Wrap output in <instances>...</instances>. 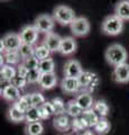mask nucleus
Returning <instances> with one entry per match:
<instances>
[{
	"label": "nucleus",
	"instance_id": "nucleus-1",
	"mask_svg": "<svg viewBox=\"0 0 129 135\" xmlns=\"http://www.w3.org/2000/svg\"><path fill=\"white\" fill-rule=\"evenodd\" d=\"M105 59L108 62V64L116 68L120 64L127 63L128 53H127L126 49H125L121 44L115 43L107 47L106 52H105Z\"/></svg>",
	"mask_w": 129,
	"mask_h": 135
},
{
	"label": "nucleus",
	"instance_id": "nucleus-2",
	"mask_svg": "<svg viewBox=\"0 0 129 135\" xmlns=\"http://www.w3.org/2000/svg\"><path fill=\"white\" fill-rule=\"evenodd\" d=\"M125 20L117 15L112 14L107 16L101 23V31L108 36H117L121 34L125 27Z\"/></svg>",
	"mask_w": 129,
	"mask_h": 135
},
{
	"label": "nucleus",
	"instance_id": "nucleus-3",
	"mask_svg": "<svg viewBox=\"0 0 129 135\" xmlns=\"http://www.w3.org/2000/svg\"><path fill=\"white\" fill-rule=\"evenodd\" d=\"M53 18L55 19L56 23H59L62 26L65 25H71L72 22L76 18L75 16V11L72 8L66 6V5H59L54 8L53 10Z\"/></svg>",
	"mask_w": 129,
	"mask_h": 135
},
{
	"label": "nucleus",
	"instance_id": "nucleus-4",
	"mask_svg": "<svg viewBox=\"0 0 129 135\" xmlns=\"http://www.w3.org/2000/svg\"><path fill=\"white\" fill-rule=\"evenodd\" d=\"M33 25L36 27V29L39 33H44L46 35V34L53 32L54 26H55V19L51 15L42 14L36 17Z\"/></svg>",
	"mask_w": 129,
	"mask_h": 135
},
{
	"label": "nucleus",
	"instance_id": "nucleus-5",
	"mask_svg": "<svg viewBox=\"0 0 129 135\" xmlns=\"http://www.w3.org/2000/svg\"><path fill=\"white\" fill-rule=\"evenodd\" d=\"M71 32L74 36L76 37H83L86 36L90 33V22L86 17H76L75 19L70 25Z\"/></svg>",
	"mask_w": 129,
	"mask_h": 135
},
{
	"label": "nucleus",
	"instance_id": "nucleus-6",
	"mask_svg": "<svg viewBox=\"0 0 129 135\" xmlns=\"http://www.w3.org/2000/svg\"><path fill=\"white\" fill-rule=\"evenodd\" d=\"M1 42L3 43L6 52H12V51H18L19 47L23 44L22 37L17 33H8L1 38ZM5 52V53H6Z\"/></svg>",
	"mask_w": 129,
	"mask_h": 135
},
{
	"label": "nucleus",
	"instance_id": "nucleus-7",
	"mask_svg": "<svg viewBox=\"0 0 129 135\" xmlns=\"http://www.w3.org/2000/svg\"><path fill=\"white\" fill-rule=\"evenodd\" d=\"M38 31L36 29L34 25H26L22 28L19 35L22 37L23 43L25 44H29V45H34L36 43V41L38 40Z\"/></svg>",
	"mask_w": 129,
	"mask_h": 135
},
{
	"label": "nucleus",
	"instance_id": "nucleus-8",
	"mask_svg": "<svg viewBox=\"0 0 129 135\" xmlns=\"http://www.w3.org/2000/svg\"><path fill=\"white\" fill-rule=\"evenodd\" d=\"M83 68L81 63L78 60L74 59H70L66 61L64 65V75L65 77H71V78H79L83 72Z\"/></svg>",
	"mask_w": 129,
	"mask_h": 135
},
{
	"label": "nucleus",
	"instance_id": "nucleus-9",
	"mask_svg": "<svg viewBox=\"0 0 129 135\" xmlns=\"http://www.w3.org/2000/svg\"><path fill=\"white\" fill-rule=\"evenodd\" d=\"M112 79L117 83H128L129 82V64L123 63L113 68Z\"/></svg>",
	"mask_w": 129,
	"mask_h": 135
},
{
	"label": "nucleus",
	"instance_id": "nucleus-10",
	"mask_svg": "<svg viewBox=\"0 0 129 135\" xmlns=\"http://www.w3.org/2000/svg\"><path fill=\"white\" fill-rule=\"evenodd\" d=\"M62 38L59 34L56 33H48L45 35L44 40H43V44L46 46V47L51 51V52H59L60 47H61V43H62Z\"/></svg>",
	"mask_w": 129,
	"mask_h": 135
},
{
	"label": "nucleus",
	"instance_id": "nucleus-11",
	"mask_svg": "<svg viewBox=\"0 0 129 135\" xmlns=\"http://www.w3.org/2000/svg\"><path fill=\"white\" fill-rule=\"evenodd\" d=\"M76 49H78V44H76V41L74 40V37L65 36L62 38V43H61V47L59 52L62 55L69 56V55H72L73 53H75Z\"/></svg>",
	"mask_w": 129,
	"mask_h": 135
},
{
	"label": "nucleus",
	"instance_id": "nucleus-12",
	"mask_svg": "<svg viewBox=\"0 0 129 135\" xmlns=\"http://www.w3.org/2000/svg\"><path fill=\"white\" fill-rule=\"evenodd\" d=\"M62 90L66 94H76L81 90V86L79 82L78 78H71V77H64L61 82Z\"/></svg>",
	"mask_w": 129,
	"mask_h": 135
},
{
	"label": "nucleus",
	"instance_id": "nucleus-13",
	"mask_svg": "<svg viewBox=\"0 0 129 135\" xmlns=\"http://www.w3.org/2000/svg\"><path fill=\"white\" fill-rule=\"evenodd\" d=\"M75 101L79 104V106L83 109V112L93 108L94 105L93 97L89 91H81L80 95H78V97L75 98Z\"/></svg>",
	"mask_w": 129,
	"mask_h": 135
},
{
	"label": "nucleus",
	"instance_id": "nucleus-14",
	"mask_svg": "<svg viewBox=\"0 0 129 135\" xmlns=\"http://www.w3.org/2000/svg\"><path fill=\"white\" fill-rule=\"evenodd\" d=\"M57 83V77L55 72L52 73H42L40 79L38 81V86L44 90H49L54 88Z\"/></svg>",
	"mask_w": 129,
	"mask_h": 135
},
{
	"label": "nucleus",
	"instance_id": "nucleus-15",
	"mask_svg": "<svg viewBox=\"0 0 129 135\" xmlns=\"http://www.w3.org/2000/svg\"><path fill=\"white\" fill-rule=\"evenodd\" d=\"M53 126L60 132H65V131H69L71 128L72 120H70L68 114H62L53 119Z\"/></svg>",
	"mask_w": 129,
	"mask_h": 135
},
{
	"label": "nucleus",
	"instance_id": "nucleus-16",
	"mask_svg": "<svg viewBox=\"0 0 129 135\" xmlns=\"http://www.w3.org/2000/svg\"><path fill=\"white\" fill-rule=\"evenodd\" d=\"M20 90L18 88H16L15 86L12 84H7V86L3 87L2 89V98L7 100V101H10V103H16L19 98H20Z\"/></svg>",
	"mask_w": 129,
	"mask_h": 135
},
{
	"label": "nucleus",
	"instance_id": "nucleus-17",
	"mask_svg": "<svg viewBox=\"0 0 129 135\" xmlns=\"http://www.w3.org/2000/svg\"><path fill=\"white\" fill-rule=\"evenodd\" d=\"M115 15L122 20H129V0H119L115 6Z\"/></svg>",
	"mask_w": 129,
	"mask_h": 135
},
{
	"label": "nucleus",
	"instance_id": "nucleus-18",
	"mask_svg": "<svg viewBox=\"0 0 129 135\" xmlns=\"http://www.w3.org/2000/svg\"><path fill=\"white\" fill-rule=\"evenodd\" d=\"M17 75V69H15L14 65L10 64H5L1 66L0 70V77H1V81L10 82Z\"/></svg>",
	"mask_w": 129,
	"mask_h": 135
},
{
	"label": "nucleus",
	"instance_id": "nucleus-19",
	"mask_svg": "<svg viewBox=\"0 0 129 135\" xmlns=\"http://www.w3.org/2000/svg\"><path fill=\"white\" fill-rule=\"evenodd\" d=\"M7 116L9 118V120L14 122V123H20V122H24L26 120V117H25V114L19 110V109L16 107V105L14 104L12 106L8 109V113H7Z\"/></svg>",
	"mask_w": 129,
	"mask_h": 135
},
{
	"label": "nucleus",
	"instance_id": "nucleus-20",
	"mask_svg": "<svg viewBox=\"0 0 129 135\" xmlns=\"http://www.w3.org/2000/svg\"><path fill=\"white\" fill-rule=\"evenodd\" d=\"M82 118L85 120L88 127H94L95 124H97L99 122V119H100V116L94 112L93 108H91V109H88V110L83 112Z\"/></svg>",
	"mask_w": 129,
	"mask_h": 135
},
{
	"label": "nucleus",
	"instance_id": "nucleus-21",
	"mask_svg": "<svg viewBox=\"0 0 129 135\" xmlns=\"http://www.w3.org/2000/svg\"><path fill=\"white\" fill-rule=\"evenodd\" d=\"M110 128H111V125H110V122L107 119L106 117H100V119L95 126L93 127L94 132L99 134V135H106L110 132Z\"/></svg>",
	"mask_w": 129,
	"mask_h": 135
},
{
	"label": "nucleus",
	"instance_id": "nucleus-22",
	"mask_svg": "<svg viewBox=\"0 0 129 135\" xmlns=\"http://www.w3.org/2000/svg\"><path fill=\"white\" fill-rule=\"evenodd\" d=\"M66 114L73 118L80 117L83 114V109L79 106V104L75 101V99H73V100H70L66 104Z\"/></svg>",
	"mask_w": 129,
	"mask_h": 135
},
{
	"label": "nucleus",
	"instance_id": "nucleus-23",
	"mask_svg": "<svg viewBox=\"0 0 129 135\" xmlns=\"http://www.w3.org/2000/svg\"><path fill=\"white\" fill-rule=\"evenodd\" d=\"M44 132V126L40 122L34 123H27L25 126V133L26 135H42Z\"/></svg>",
	"mask_w": 129,
	"mask_h": 135
},
{
	"label": "nucleus",
	"instance_id": "nucleus-24",
	"mask_svg": "<svg viewBox=\"0 0 129 135\" xmlns=\"http://www.w3.org/2000/svg\"><path fill=\"white\" fill-rule=\"evenodd\" d=\"M16 107H17L19 110H22L24 114H26L29 109L33 107L32 105V99H30V95H24L15 103Z\"/></svg>",
	"mask_w": 129,
	"mask_h": 135
},
{
	"label": "nucleus",
	"instance_id": "nucleus-25",
	"mask_svg": "<svg viewBox=\"0 0 129 135\" xmlns=\"http://www.w3.org/2000/svg\"><path fill=\"white\" fill-rule=\"evenodd\" d=\"M38 70L40 71V73H52L55 71V62L52 57L42 60L39 61Z\"/></svg>",
	"mask_w": 129,
	"mask_h": 135
},
{
	"label": "nucleus",
	"instance_id": "nucleus-26",
	"mask_svg": "<svg viewBox=\"0 0 129 135\" xmlns=\"http://www.w3.org/2000/svg\"><path fill=\"white\" fill-rule=\"evenodd\" d=\"M39 110V115H40V119H48L52 115H55L54 113V107H53V104L52 101H46L45 104H43L42 106L38 108Z\"/></svg>",
	"mask_w": 129,
	"mask_h": 135
},
{
	"label": "nucleus",
	"instance_id": "nucleus-27",
	"mask_svg": "<svg viewBox=\"0 0 129 135\" xmlns=\"http://www.w3.org/2000/svg\"><path fill=\"white\" fill-rule=\"evenodd\" d=\"M93 109L100 117H107L108 114H109V110H110L108 104L102 99H99V100L95 101L94 105H93Z\"/></svg>",
	"mask_w": 129,
	"mask_h": 135
},
{
	"label": "nucleus",
	"instance_id": "nucleus-28",
	"mask_svg": "<svg viewBox=\"0 0 129 135\" xmlns=\"http://www.w3.org/2000/svg\"><path fill=\"white\" fill-rule=\"evenodd\" d=\"M3 56L6 64H10V65H15V64H19L22 56L18 51H12V52H6L5 54H1Z\"/></svg>",
	"mask_w": 129,
	"mask_h": 135
},
{
	"label": "nucleus",
	"instance_id": "nucleus-29",
	"mask_svg": "<svg viewBox=\"0 0 129 135\" xmlns=\"http://www.w3.org/2000/svg\"><path fill=\"white\" fill-rule=\"evenodd\" d=\"M51 53H52V52H51V51H49L44 44H40V45L35 46V53H34V56H35L38 61L45 60V59H48L49 55H51Z\"/></svg>",
	"mask_w": 129,
	"mask_h": 135
},
{
	"label": "nucleus",
	"instance_id": "nucleus-30",
	"mask_svg": "<svg viewBox=\"0 0 129 135\" xmlns=\"http://www.w3.org/2000/svg\"><path fill=\"white\" fill-rule=\"evenodd\" d=\"M18 52L20 54V56H22V60H26L28 57H32L34 56V53H35V47L34 45H29V44H25L23 43L22 46L19 47Z\"/></svg>",
	"mask_w": 129,
	"mask_h": 135
},
{
	"label": "nucleus",
	"instance_id": "nucleus-31",
	"mask_svg": "<svg viewBox=\"0 0 129 135\" xmlns=\"http://www.w3.org/2000/svg\"><path fill=\"white\" fill-rule=\"evenodd\" d=\"M92 74L93 72H91V71H83L81 73V75L79 77V82H80V86H81V90L82 91H86L88 89L89 84H90V81L91 79H92Z\"/></svg>",
	"mask_w": 129,
	"mask_h": 135
},
{
	"label": "nucleus",
	"instance_id": "nucleus-32",
	"mask_svg": "<svg viewBox=\"0 0 129 135\" xmlns=\"http://www.w3.org/2000/svg\"><path fill=\"white\" fill-rule=\"evenodd\" d=\"M71 128H72L74 132L80 133V132L88 129L89 127H88V125H86L85 120L82 118V116H80V117H75L72 119V126H71Z\"/></svg>",
	"mask_w": 129,
	"mask_h": 135
},
{
	"label": "nucleus",
	"instance_id": "nucleus-33",
	"mask_svg": "<svg viewBox=\"0 0 129 135\" xmlns=\"http://www.w3.org/2000/svg\"><path fill=\"white\" fill-rule=\"evenodd\" d=\"M52 104H53V107H54V113H55L56 116L66 113V104L64 103L62 98L56 97V98H54L52 100Z\"/></svg>",
	"mask_w": 129,
	"mask_h": 135
},
{
	"label": "nucleus",
	"instance_id": "nucleus-34",
	"mask_svg": "<svg viewBox=\"0 0 129 135\" xmlns=\"http://www.w3.org/2000/svg\"><path fill=\"white\" fill-rule=\"evenodd\" d=\"M26 117V123H34V122H40V115H39V110L36 107H32L25 114Z\"/></svg>",
	"mask_w": 129,
	"mask_h": 135
},
{
	"label": "nucleus",
	"instance_id": "nucleus-35",
	"mask_svg": "<svg viewBox=\"0 0 129 135\" xmlns=\"http://www.w3.org/2000/svg\"><path fill=\"white\" fill-rule=\"evenodd\" d=\"M30 99H32V105L33 107L39 108L42 105L45 104V97L40 94V92H34V94H30Z\"/></svg>",
	"mask_w": 129,
	"mask_h": 135
},
{
	"label": "nucleus",
	"instance_id": "nucleus-36",
	"mask_svg": "<svg viewBox=\"0 0 129 135\" xmlns=\"http://www.w3.org/2000/svg\"><path fill=\"white\" fill-rule=\"evenodd\" d=\"M10 84H12V86H15L16 88H18L19 90H23L25 87H26V84L28 83L27 79L24 78V77H20V75H16V77L11 80V81L9 82Z\"/></svg>",
	"mask_w": 129,
	"mask_h": 135
},
{
	"label": "nucleus",
	"instance_id": "nucleus-37",
	"mask_svg": "<svg viewBox=\"0 0 129 135\" xmlns=\"http://www.w3.org/2000/svg\"><path fill=\"white\" fill-rule=\"evenodd\" d=\"M40 71L38 69H34V70H29V72H28L27 74V81L28 83H38L39 79H40Z\"/></svg>",
	"mask_w": 129,
	"mask_h": 135
},
{
	"label": "nucleus",
	"instance_id": "nucleus-38",
	"mask_svg": "<svg viewBox=\"0 0 129 135\" xmlns=\"http://www.w3.org/2000/svg\"><path fill=\"white\" fill-rule=\"evenodd\" d=\"M29 70H34V69H38V65H39V61L37 60L35 56H32V57H28L26 60L23 61Z\"/></svg>",
	"mask_w": 129,
	"mask_h": 135
},
{
	"label": "nucleus",
	"instance_id": "nucleus-39",
	"mask_svg": "<svg viewBox=\"0 0 129 135\" xmlns=\"http://www.w3.org/2000/svg\"><path fill=\"white\" fill-rule=\"evenodd\" d=\"M99 83H100V79H99V77H98V74L93 72V74H92V79H91L90 84H89V87H88V89H86V91L93 92V91L98 88Z\"/></svg>",
	"mask_w": 129,
	"mask_h": 135
},
{
	"label": "nucleus",
	"instance_id": "nucleus-40",
	"mask_svg": "<svg viewBox=\"0 0 129 135\" xmlns=\"http://www.w3.org/2000/svg\"><path fill=\"white\" fill-rule=\"evenodd\" d=\"M28 72H29V69H28V68L25 65L24 62H20L19 64L17 65V74L20 75V77L26 78L27 74H28Z\"/></svg>",
	"mask_w": 129,
	"mask_h": 135
},
{
	"label": "nucleus",
	"instance_id": "nucleus-41",
	"mask_svg": "<svg viewBox=\"0 0 129 135\" xmlns=\"http://www.w3.org/2000/svg\"><path fill=\"white\" fill-rule=\"evenodd\" d=\"M76 135H95V134H94L91 129H85V131H83V132L78 133Z\"/></svg>",
	"mask_w": 129,
	"mask_h": 135
},
{
	"label": "nucleus",
	"instance_id": "nucleus-42",
	"mask_svg": "<svg viewBox=\"0 0 129 135\" xmlns=\"http://www.w3.org/2000/svg\"><path fill=\"white\" fill-rule=\"evenodd\" d=\"M2 1H6V0H2Z\"/></svg>",
	"mask_w": 129,
	"mask_h": 135
}]
</instances>
